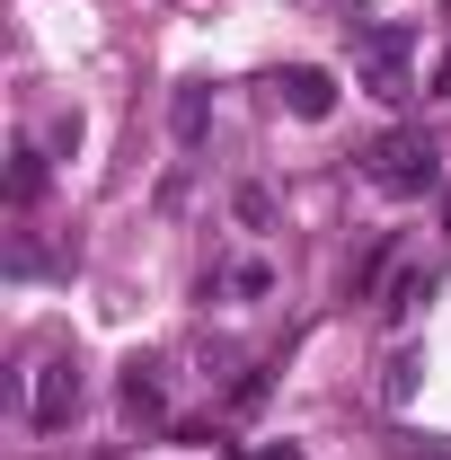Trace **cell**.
<instances>
[{
    "label": "cell",
    "mask_w": 451,
    "mask_h": 460,
    "mask_svg": "<svg viewBox=\"0 0 451 460\" xmlns=\"http://www.w3.org/2000/svg\"><path fill=\"white\" fill-rule=\"evenodd\" d=\"M36 195H45V151H18V160H9V204L27 213Z\"/></svg>",
    "instance_id": "obj_7"
},
{
    "label": "cell",
    "mask_w": 451,
    "mask_h": 460,
    "mask_svg": "<svg viewBox=\"0 0 451 460\" xmlns=\"http://www.w3.org/2000/svg\"><path fill=\"white\" fill-rule=\"evenodd\" d=\"M169 133H177V151H195V142L213 133V98H204L195 80H186V89H177V98H169Z\"/></svg>",
    "instance_id": "obj_6"
},
{
    "label": "cell",
    "mask_w": 451,
    "mask_h": 460,
    "mask_svg": "<svg viewBox=\"0 0 451 460\" xmlns=\"http://www.w3.org/2000/svg\"><path fill=\"white\" fill-rule=\"evenodd\" d=\"M239 460H301L292 443H257V452H239Z\"/></svg>",
    "instance_id": "obj_12"
},
{
    "label": "cell",
    "mask_w": 451,
    "mask_h": 460,
    "mask_svg": "<svg viewBox=\"0 0 451 460\" xmlns=\"http://www.w3.org/2000/svg\"><path fill=\"white\" fill-rule=\"evenodd\" d=\"M222 284L239 292V301H266V292H275V266H257V257H239V266H230Z\"/></svg>",
    "instance_id": "obj_8"
},
{
    "label": "cell",
    "mask_w": 451,
    "mask_h": 460,
    "mask_svg": "<svg viewBox=\"0 0 451 460\" xmlns=\"http://www.w3.org/2000/svg\"><path fill=\"white\" fill-rule=\"evenodd\" d=\"M275 89H283V107L301 115V124H328V115H337V80H328V71H310V62H292Z\"/></svg>",
    "instance_id": "obj_3"
},
{
    "label": "cell",
    "mask_w": 451,
    "mask_h": 460,
    "mask_svg": "<svg viewBox=\"0 0 451 460\" xmlns=\"http://www.w3.org/2000/svg\"><path fill=\"white\" fill-rule=\"evenodd\" d=\"M27 416H36V434H62V425L80 416V363H71V354L36 363V399H27Z\"/></svg>",
    "instance_id": "obj_2"
},
{
    "label": "cell",
    "mask_w": 451,
    "mask_h": 460,
    "mask_svg": "<svg viewBox=\"0 0 451 460\" xmlns=\"http://www.w3.org/2000/svg\"><path fill=\"white\" fill-rule=\"evenodd\" d=\"M416 372H425L416 354H390V381H381V399H390V407H407V399H416Z\"/></svg>",
    "instance_id": "obj_9"
},
{
    "label": "cell",
    "mask_w": 451,
    "mask_h": 460,
    "mask_svg": "<svg viewBox=\"0 0 451 460\" xmlns=\"http://www.w3.org/2000/svg\"><path fill=\"white\" fill-rule=\"evenodd\" d=\"M363 177H372L381 195H434V186H443V151H434L416 124H398V133H381V142L363 151Z\"/></svg>",
    "instance_id": "obj_1"
},
{
    "label": "cell",
    "mask_w": 451,
    "mask_h": 460,
    "mask_svg": "<svg viewBox=\"0 0 451 460\" xmlns=\"http://www.w3.org/2000/svg\"><path fill=\"white\" fill-rule=\"evenodd\" d=\"M124 416H133V425H160V416H169V381H160V363H133V372H124Z\"/></svg>",
    "instance_id": "obj_5"
},
{
    "label": "cell",
    "mask_w": 451,
    "mask_h": 460,
    "mask_svg": "<svg viewBox=\"0 0 451 460\" xmlns=\"http://www.w3.org/2000/svg\"><path fill=\"white\" fill-rule=\"evenodd\" d=\"M230 213H239L248 230H266V213H275V204H266V186H239V195H230Z\"/></svg>",
    "instance_id": "obj_10"
},
{
    "label": "cell",
    "mask_w": 451,
    "mask_h": 460,
    "mask_svg": "<svg viewBox=\"0 0 451 460\" xmlns=\"http://www.w3.org/2000/svg\"><path fill=\"white\" fill-rule=\"evenodd\" d=\"M363 54H372V98H407V36L398 27H372Z\"/></svg>",
    "instance_id": "obj_4"
},
{
    "label": "cell",
    "mask_w": 451,
    "mask_h": 460,
    "mask_svg": "<svg viewBox=\"0 0 451 460\" xmlns=\"http://www.w3.org/2000/svg\"><path fill=\"white\" fill-rule=\"evenodd\" d=\"M381 310H390V319H407V310H416V266H407V275L390 284V301H381Z\"/></svg>",
    "instance_id": "obj_11"
}]
</instances>
